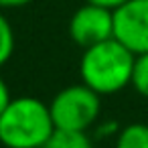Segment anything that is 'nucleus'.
Instances as JSON below:
<instances>
[{
	"label": "nucleus",
	"instance_id": "nucleus-1",
	"mask_svg": "<svg viewBox=\"0 0 148 148\" xmlns=\"http://www.w3.org/2000/svg\"><path fill=\"white\" fill-rule=\"evenodd\" d=\"M136 55L126 49L118 39L83 49L79 59V77L97 95H114L124 87L132 85Z\"/></svg>",
	"mask_w": 148,
	"mask_h": 148
},
{
	"label": "nucleus",
	"instance_id": "nucleus-2",
	"mask_svg": "<svg viewBox=\"0 0 148 148\" xmlns=\"http://www.w3.org/2000/svg\"><path fill=\"white\" fill-rule=\"evenodd\" d=\"M53 130L49 106L35 95L12 97L0 114V144L4 148H43Z\"/></svg>",
	"mask_w": 148,
	"mask_h": 148
},
{
	"label": "nucleus",
	"instance_id": "nucleus-3",
	"mask_svg": "<svg viewBox=\"0 0 148 148\" xmlns=\"http://www.w3.org/2000/svg\"><path fill=\"white\" fill-rule=\"evenodd\" d=\"M55 128L87 132L99 118L101 95L89 89L85 83L67 85L55 93L49 103Z\"/></svg>",
	"mask_w": 148,
	"mask_h": 148
},
{
	"label": "nucleus",
	"instance_id": "nucleus-4",
	"mask_svg": "<svg viewBox=\"0 0 148 148\" xmlns=\"http://www.w3.org/2000/svg\"><path fill=\"white\" fill-rule=\"evenodd\" d=\"M114 39L134 55L148 53V0H128L114 10Z\"/></svg>",
	"mask_w": 148,
	"mask_h": 148
},
{
	"label": "nucleus",
	"instance_id": "nucleus-5",
	"mask_svg": "<svg viewBox=\"0 0 148 148\" xmlns=\"http://www.w3.org/2000/svg\"><path fill=\"white\" fill-rule=\"evenodd\" d=\"M69 37L81 49L114 37V12L95 4L79 6L69 18Z\"/></svg>",
	"mask_w": 148,
	"mask_h": 148
},
{
	"label": "nucleus",
	"instance_id": "nucleus-6",
	"mask_svg": "<svg viewBox=\"0 0 148 148\" xmlns=\"http://www.w3.org/2000/svg\"><path fill=\"white\" fill-rule=\"evenodd\" d=\"M43 148H93V142L87 132L55 128Z\"/></svg>",
	"mask_w": 148,
	"mask_h": 148
},
{
	"label": "nucleus",
	"instance_id": "nucleus-7",
	"mask_svg": "<svg viewBox=\"0 0 148 148\" xmlns=\"http://www.w3.org/2000/svg\"><path fill=\"white\" fill-rule=\"evenodd\" d=\"M114 148H148V124L132 122L122 126Z\"/></svg>",
	"mask_w": 148,
	"mask_h": 148
},
{
	"label": "nucleus",
	"instance_id": "nucleus-8",
	"mask_svg": "<svg viewBox=\"0 0 148 148\" xmlns=\"http://www.w3.org/2000/svg\"><path fill=\"white\" fill-rule=\"evenodd\" d=\"M14 53V31L8 18L0 12V67L6 65Z\"/></svg>",
	"mask_w": 148,
	"mask_h": 148
},
{
	"label": "nucleus",
	"instance_id": "nucleus-9",
	"mask_svg": "<svg viewBox=\"0 0 148 148\" xmlns=\"http://www.w3.org/2000/svg\"><path fill=\"white\" fill-rule=\"evenodd\" d=\"M132 87L136 89V93L148 99V53L136 55L132 71Z\"/></svg>",
	"mask_w": 148,
	"mask_h": 148
},
{
	"label": "nucleus",
	"instance_id": "nucleus-10",
	"mask_svg": "<svg viewBox=\"0 0 148 148\" xmlns=\"http://www.w3.org/2000/svg\"><path fill=\"white\" fill-rule=\"evenodd\" d=\"M10 99H12L10 89H8V85H6V81H4V77L0 75V114L6 110V106L10 103Z\"/></svg>",
	"mask_w": 148,
	"mask_h": 148
},
{
	"label": "nucleus",
	"instance_id": "nucleus-11",
	"mask_svg": "<svg viewBox=\"0 0 148 148\" xmlns=\"http://www.w3.org/2000/svg\"><path fill=\"white\" fill-rule=\"evenodd\" d=\"M87 4H95V6H101V8H108V10H118L122 4H126L128 0H85Z\"/></svg>",
	"mask_w": 148,
	"mask_h": 148
},
{
	"label": "nucleus",
	"instance_id": "nucleus-12",
	"mask_svg": "<svg viewBox=\"0 0 148 148\" xmlns=\"http://www.w3.org/2000/svg\"><path fill=\"white\" fill-rule=\"evenodd\" d=\"M33 0H0V8H23Z\"/></svg>",
	"mask_w": 148,
	"mask_h": 148
}]
</instances>
